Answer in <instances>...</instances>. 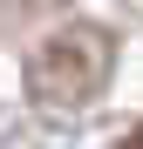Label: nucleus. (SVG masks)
Returning <instances> with one entry per match:
<instances>
[{"label":"nucleus","mask_w":143,"mask_h":149,"mask_svg":"<svg viewBox=\"0 0 143 149\" xmlns=\"http://www.w3.org/2000/svg\"><path fill=\"white\" fill-rule=\"evenodd\" d=\"M109 68H116V41L109 27L95 20H68L61 34H48L27 61V95L41 109H82L109 88Z\"/></svg>","instance_id":"1"},{"label":"nucleus","mask_w":143,"mask_h":149,"mask_svg":"<svg viewBox=\"0 0 143 149\" xmlns=\"http://www.w3.org/2000/svg\"><path fill=\"white\" fill-rule=\"evenodd\" d=\"M130 149H143V136H130Z\"/></svg>","instance_id":"2"}]
</instances>
